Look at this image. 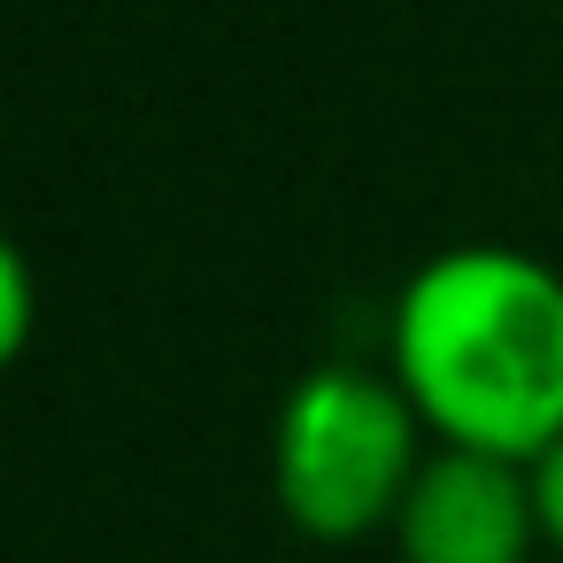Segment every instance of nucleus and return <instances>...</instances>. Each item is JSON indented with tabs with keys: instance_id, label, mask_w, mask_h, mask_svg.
Listing matches in <instances>:
<instances>
[{
	"instance_id": "nucleus-1",
	"label": "nucleus",
	"mask_w": 563,
	"mask_h": 563,
	"mask_svg": "<svg viewBox=\"0 0 563 563\" xmlns=\"http://www.w3.org/2000/svg\"><path fill=\"white\" fill-rule=\"evenodd\" d=\"M386 371L440 448L540 463L563 440V271L494 240L440 247L394 294Z\"/></svg>"
},
{
	"instance_id": "nucleus-2",
	"label": "nucleus",
	"mask_w": 563,
	"mask_h": 563,
	"mask_svg": "<svg viewBox=\"0 0 563 563\" xmlns=\"http://www.w3.org/2000/svg\"><path fill=\"white\" fill-rule=\"evenodd\" d=\"M424 455H432V432L394 386V371L317 363L278 401L271 494L301 540L355 548L371 532H394Z\"/></svg>"
},
{
	"instance_id": "nucleus-3",
	"label": "nucleus",
	"mask_w": 563,
	"mask_h": 563,
	"mask_svg": "<svg viewBox=\"0 0 563 563\" xmlns=\"http://www.w3.org/2000/svg\"><path fill=\"white\" fill-rule=\"evenodd\" d=\"M532 548H540L532 471L432 440L394 517V555L401 563H532Z\"/></svg>"
},
{
	"instance_id": "nucleus-4",
	"label": "nucleus",
	"mask_w": 563,
	"mask_h": 563,
	"mask_svg": "<svg viewBox=\"0 0 563 563\" xmlns=\"http://www.w3.org/2000/svg\"><path fill=\"white\" fill-rule=\"evenodd\" d=\"M32 347V263L24 247H0V363Z\"/></svg>"
},
{
	"instance_id": "nucleus-5",
	"label": "nucleus",
	"mask_w": 563,
	"mask_h": 563,
	"mask_svg": "<svg viewBox=\"0 0 563 563\" xmlns=\"http://www.w3.org/2000/svg\"><path fill=\"white\" fill-rule=\"evenodd\" d=\"M532 471V509H540V548L563 563V440L540 455V463H525Z\"/></svg>"
}]
</instances>
